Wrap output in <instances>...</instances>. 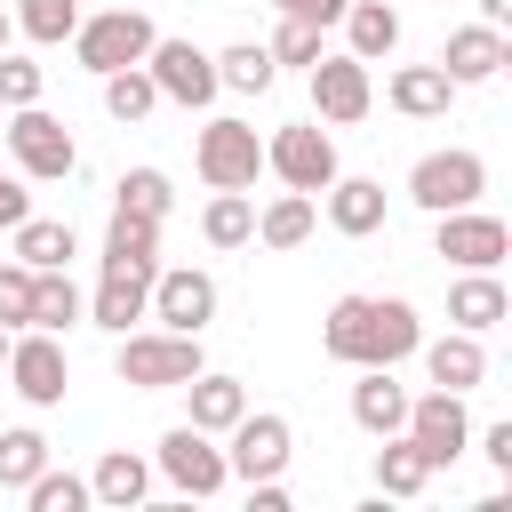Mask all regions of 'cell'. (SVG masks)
<instances>
[{"label":"cell","mask_w":512,"mask_h":512,"mask_svg":"<svg viewBox=\"0 0 512 512\" xmlns=\"http://www.w3.org/2000/svg\"><path fill=\"white\" fill-rule=\"evenodd\" d=\"M424 344V320L408 296H336L320 320V352L344 368H400Z\"/></svg>","instance_id":"obj_1"},{"label":"cell","mask_w":512,"mask_h":512,"mask_svg":"<svg viewBox=\"0 0 512 512\" xmlns=\"http://www.w3.org/2000/svg\"><path fill=\"white\" fill-rule=\"evenodd\" d=\"M208 368V352H200V336H184V328H128L120 336V352H112V376L128 384V392H176V384H192Z\"/></svg>","instance_id":"obj_2"},{"label":"cell","mask_w":512,"mask_h":512,"mask_svg":"<svg viewBox=\"0 0 512 512\" xmlns=\"http://www.w3.org/2000/svg\"><path fill=\"white\" fill-rule=\"evenodd\" d=\"M152 472H160L184 504H208V496H224V488H232V464H224L216 432H200V424H168V432H160V448H152Z\"/></svg>","instance_id":"obj_3"},{"label":"cell","mask_w":512,"mask_h":512,"mask_svg":"<svg viewBox=\"0 0 512 512\" xmlns=\"http://www.w3.org/2000/svg\"><path fill=\"white\" fill-rule=\"evenodd\" d=\"M0 144H8V160H16V176H24V184H64V176L80 168L72 128H64L56 112H40V104H16Z\"/></svg>","instance_id":"obj_4"},{"label":"cell","mask_w":512,"mask_h":512,"mask_svg":"<svg viewBox=\"0 0 512 512\" xmlns=\"http://www.w3.org/2000/svg\"><path fill=\"white\" fill-rule=\"evenodd\" d=\"M192 168H200L208 192H256V176H264V136H256L248 120L216 112V120L192 136Z\"/></svg>","instance_id":"obj_5"},{"label":"cell","mask_w":512,"mask_h":512,"mask_svg":"<svg viewBox=\"0 0 512 512\" xmlns=\"http://www.w3.org/2000/svg\"><path fill=\"white\" fill-rule=\"evenodd\" d=\"M160 40V24L144 8H104V16H80L72 24V64L80 72H120V64H144V48Z\"/></svg>","instance_id":"obj_6"},{"label":"cell","mask_w":512,"mask_h":512,"mask_svg":"<svg viewBox=\"0 0 512 512\" xmlns=\"http://www.w3.org/2000/svg\"><path fill=\"white\" fill-rule=\"evenodd\" d=\"M264 168L288 184V192H328L336 184V136L320 128V120H288V128H272L264 136Z\"/></svg>","instance_id":"obj_7"},{"label":"cell","mask_w":512,"mask_h":512,"mask_svg":"<svg viewBox=\"0 0 512 512\" xmlns=\"http://www.w3.org/2000/svg\"><path fill=\"white\" fill-rule=\"evenodd\" d=\"M480 192H488V160H480V152H464V144H448V152H424V160L408 168V200H416L424 216L472 208Z\"/></svg>","instance_id":"obj_8"},{"label":"cell","mask_w":512,"mask_h":512,"mask_svg":"<svg viewBox=\"0 0 512 512\" xmlns=\"http://www.w3.org/2000/svg\"><path fill=\"white\" fill-rule=\"evenodd\" d=\"M432 256H448L456 272H496L512 256V224L488 216L480 200L472 208H448V216H432Z\"/></svg>","instance_id":"obj_9"},{"label":"cell","mask_w":512,"mask_h":512,"mask_svg":"<svg viewBox=\"0 0 512 512\" xmlns=\"http://www.w3.org/2000/svg\"><path fill=\"white\" fill-rule=\"evenodd\" d=\"M0 368H8V384H16V400H24V408H56V400L72 392V360H64V336H48V328H16Z\"/></svg>","instance_id":"obj_10"},{"label":"cell","mask_w":512,"mask_h":512,"mask_svg":"<svg viewBox=\"0 0 512 512\" xmlns=\"http://www.w3.org/2000/svg\"><path fill=\"white\" fill-rule=\"evenodd\" d=\"M144 72H152V88H160V104H184V112H208L224 88H216V56L208 48H192V40H152L144 48Z\"/></svg>","instance_id":"obj_11"},{"label":"cell","mask_w":512,"mask_h":512,"mask_svg":"<svg viewBox=\"0 0 512 512\" xmlns=\"http://www.w3.org/2000/svg\"><path fill=\"white\" fill-rule=\"evenodd\" d=\"M408 440H416V456L432 464V472H448L464 448H472V416H464V392H408V424H400Z\"/></svg>","instance_id":"obj_12"},{"label":"cell","mask_w":512,"mask_h":512,"mask_svg":"<svg viewBox=\"0 0 512 512\" xmlns=\"http://www.w3.org/2000/svg\"><path fill=\"white\" fill-rule=\"evenodd\" d=\"M224 440H232V448H224V464H232V480H240V488H248V480H272V472H288V456H296V424H288L280 408H248Z\"/></svg>","instance_id":"obj_13"},{"label":"cell","mask_w":512,"mask_h":512,"mask_svg":"<svg viewBox=\"0 0 512 512\" xmlns=\"http://www.w3.org/2000/svg\"><path fill=\"white\" fill-rule=\"evenodd\" d=\"M144 320H152V328L208 336V320H216V280H208L200 264H168V272H152V304H144Z\"/></svg>","instance_id":"obj_14"},{"label":"cell","mask_w":512,"mask_h":512,"mask_svg":"<svg viewBox=\"0 0 512 512\" xmlns=\"http://www.w3.org/2000/svg\"><path fill=\"white\" fill-rule=\"evenodd\" d=\"M368 104H376L368 64H360L352 48H344V56L320 48V64H312V112H320V128H352V120H368Z\"/></svg>","instance_id":"obj_15"},{"label":"cell","mask_w":512,"mask_h":512,"mask_svg":"<svg viewBox=\"0 0 512 512\" xmlns=\"http://www.w3.org/2000/svg\"><path fill=\"white\" fill-rule=\"evenodd\" d=\"M456 88H480V80H496L504 64H512V48H504V32L496 24H456L448 40H440V56H432Z\"/></svg>","instance_id":"obj_16"},{"label":"cell","mask_w":512,"mask_h":512,"mask_svg":"<svg viewBox=\"0 0 512 512\" xmlns=\"http://www.w3.org/2000/svg\"><path fill=\"white\" fill-rule=\"evenodd\" d=\"M144 304H152V272L128 264V272H104V280H96L88 320H96L104 336H128V328H144Z\"/></svg>","instance_id":"obj_17"},{"label":"cell","mask_w":512,"mask_h":512,"mask_svg":"<svg viewBox=\"0 0 512 512\" xmlns=\"http://www.w3.org/2000/svg\"><path fill=\"white\" fill-rule=\"evenodd\" d=\"M176 392H184V424H200V432H216V440L248 416V384H240V376L200 368V376H192V384H176Z\"/></svg>","instance_id":"obj_18"},{"label":"cell","mask_w":512,"mask_h":512,"mask_svg":"<svg viewBox=\"0 0 512 512\" xmlns=\"http://www.w3.org/2000/svg\"><path fill=\"white\" fill-rule=\"evenodd\" d=\"M352 424H360L368 440L400 432V424H408V384H400L392 368H352Z\"/></svg>","instance_id":"obj_19"},{"label":"cell","mask_w":512,"mask_h":512,"mask_svg":"<svg viewBox=\"0 0 512 512\" xmlns=\"http://www.w3.org/2000/svg\"><path fill=\"white\" fill-rule=\"evenodd\" d=\"M416 352H424V376H432L440 392H472V384H488V352H480L472 328H448V336H432V344H416Z\"/></svg>","instance_id":"obj_20"},{"label":"cell","mask_w":512,"mask_h":512,"mask_svg":"<svg viewBox=\"0 0 512 512\" xmlns=\"http://www.w3.org/2000/svg\"><path fill=\"white\" fill-rule=\"evenodd\" d=\"M384 96H392V112H408V120H448V104L464 96L440 64H400L392 80H384Z\"/></svg>","instance_id":"obj_21"},{"label":"cell","mask_w":512,"mask_h":512,"mask_svg":"<svg viewBox=\"0 0 512 512\" xmlns=\"http://www.w3.org/2000/svg\"><path fill=\"white\" fill-rule=\"evenodd\" d=\"M320 200H328V224H336L344 240L384 232V184H376V176H344V168H336V184H328Z\"/></svg>","instance_id":"obj_22"},{"label":"cell","mask_w":512,"mask_h":512,"mask_svg":"<svg viewBox=\"0 0 512 512\" xmlns=\"http://www.w3.org/2000/svg\"><path fill=\"white\" fill-rule=\"evenodd\" d=\"M88 496L112 504V512H136V504L152 496V456H136V448H104L96 472H88Z\"/></svg>","instance_id":"obj_23"},{"label":"cell","mask_w":512,"mask_h":512,"mask_svg":"<svg viewBox=\"0 0 512 512\" xmlns=\"http://www.w3.org/2000/svg\"><path fill=\"white\" fill-rule=\"evenodd\" d=\"M504 312H512V296H504V280H496V272H456V280H448V328L488 336Z\"/></svg>","instance_id":"obj_24"},{"label":"cell","mask_w":512,"mask_h":512,"mask_svg":"<svg viewBox=\"0 0 512 512\" xmlns=\"http://www.w3.org/2000/svg\"><path fill=\"white\" fill-rule=\"evenodd\" d=\"M336 24H344V48H352L360 64H384V56L400 48V8H392V0H352Z\"/></svg>","instance_id":"obj_25"},{"label":"cell","mask_w":512,"mask_h":512,"mask_svg":"<svg viewBox=\"0 0 512 512\" xmlns=\"http://www.w3.org/2000/svg\"><path fill=\"white\" fill-rule=\"evenodd\" d=\"M312 224H320V200H312V192H272V200L256 208V240H264L272 256L304 248V240H312Z\"/></svg>","instance_id":"obj_26"},{"label":"cell","mask_w":512,"mask_h":512,"mask_svg":"<svg viewBox=\"0 0 512 512\" xmlns=\"http://www.w3.org/2000/svg\"><path fill=\"white\" fill-rule=\"evenodd\" d=\"M368 472H376V496H392V504H408V496H424V488H432V464L416 456V440H408V432H384Z\"/></svg>","instance_id":"obj_27"},{"label":"cell","mask_w":512,"mask_h":512,"mask_svg":"<svg viewBox=\"0 0 512 512\" xmlns=\"http://www.w3.org/2000/svg\"><path fill=\"white\" fill-rule=\"evenodd\" d=\"M88 320V296L72 288V264H56V272H32V320L24 328H48V336H64V328H80Z\"/></svg>","instance_id":"obj_28"},{"label":"cell","mask_w":512,"mask_h":512,"mask_svg":"<svg viewBox=\"0 0 512 512\" xmlns=\"http://www.w3.org/2000/svg\"><path fill=\"white\" fill-rule=\"evenodd\" d=\"M8 240H16L8 256L32 264V272H56V264H72V248H80L64 216H24V224H8Z\"/></svg>","instance_id":"obj_29"},{"label":"cell","mask_w":512,"mask_h":512,"mask_svg":"<svg viewBox=\"0 0 512 512\" xmlns=\"http://www.w3.org/2000/svg\"><path fill=\"white\" fill-rule=\"evenodd\" d=\"M128 264L160 272V224H152V216L112 208V224H104V272H128Z\"/></svg>","instance_id":"obj_30"},{"label":"cell","mask_w":512,"mask_h":512,"mask_svg":"<svg viewBox=\"0 0 512 512\" xmlns=\"http://www.w3.org/2000/svg\"><path fill=\"white\" fill-rule=\"evenodd\" d=\"M272 80H280V64H272L264 40H232V48H216V88H232V96H272Z\"/></svg>","instance_id":"obj_31"},{"label":"cell","mask_w":512,"mask_h":512,"mask_svg":"<svg viewBox=\"0 0 512 512\" xmlns=\"http://www.w3.org/2000/svg\"><path fill=\"white\" fill-rule=\"evenodd\" d=\"M104 112H112L120 128H144V120L160 112V88H152V72H144V64H120V72H104Z\"/></svg>","instance_id":"obj_32"},{"label":"cell","mask_w":512,"mask_h":512,"mask_svg":"<svg viewBox=\"0 0 512 512\" xmlns=\"http://www.w3.org/2000/svg\"><path fill=\"white\" fill-rule=\"evenodd\" d=\"M200 240H208V248H248V240H256V200H248V192H216V200L200 208Z\"/></svg>","instance_id":"obj_33"},{"label":"cell","mask_w":512,"mask_h":512,"mask_svg":"<svg viewBox=\"0 0 512 512\" xmlns=\"http://www.w3.org/2000/svg\"><path fill=\"white\" fill-rule=\"evenodd\" d=\"M112 208H128V216H152V224H168V208H176V184H168V168H128V176L112 184Z\"/></svg>","instance_id":"obj_34"},{"label":"cell","mask_w":512,"mask_h":512,"mask_svg":"<svg viewBox=\"0 0 512 512\" xmlns=\"http://www.w3.org/2000/svg\"><path fill=\"white\" fill-rule=\"evenodd\" d=\"M8 16H16V32H24L32 48H64L72 24H80V0H16Z\"/></svg>","instance_id":"obj_35"},{"label":"cell","mask_w":512,"mask_h":512,"mask_svg":"<svg viewBox=\"0 0 512 512\" xmlns=\"http://www.w3.org/2000/svg\"><path fill=\"white\" fill-rule=\"evenodd\" d=\"M24 504H32V512H80V504H96V496H88V480H80V472L40 464V472L24 480Z\"/></svg>","instance_id":"obj_36"},{"label":"cell","mask_w":512,"mask_h":512,"mask_svg":"<svg viewBox=\"0 0 512 512\" xmlns=\"http://www.w3.org/2000/svg\"><path fill=\"white\" fill-rule=\"evenodd\" d=\"M40 464H48V440H40L32 424H8V432H0V488L24 496V480H32Z\"/></svg>","instance_id":"obj_37"},{"label":"cell","mask_w":512,"mask_h":512,"mask_svg":"<svg viewBox=\"0 0 512 512\" xmlns=\"http://www.w3.org/2000/svg\"><path fill=\"white\" fill-rule=\"evenodd\" d=\"M264 48H272V64H296V72H312V64H320V24H304V16H280Z\"/></svg>","instance_id":"obj_38"},{"label":"cell","mask_w":512,"mask_h":512,"mask_svg":"<svg viewBox=\"0 0 512 512\" xmlns=\"http://www.w3.org/2000/svg\"><path fill=\"white\" fill-rule=\"evenodd\" d=\"M40 88H48V72L32 64V56H16V48H0V104L16 112V104H40Z\"/></svg>","instance_id":"obj_39"},{"label":"cell","mask_w":512,"mask_h":512,"mask_svg":"<svg viewBox=\"0 0 512 512\" xmlns=\"http://www.w3.org/2000/svg\"><path fill=\"white\" fill-rule=\"evenodd\" d=\"M32 320V264L0 256V328H24Z\"/></svg>","instance_id":"obj_40"},{"label":"cell","mask_w":512,"mask_h":512,"mask_svg":"<svg viewBox=\"0 0 512 512\" xmlns=\"http://www.w3.org/2000/svg\"><path fill=\"white\" fill-rule=\"evenodd\" d=\"M24 216H32V184H24L16 168H0V232H8V224H24Z\"/></svg>","instance_id":"obj_41"},{"label":"cell","mask_w":512,"mask_h":512,"mask_svg":"<svg viewBox=\"0 0 512 512\" xmlns=\"http://www.w3.org/2000/svg\"><path fill=\"white\" fill-rule=\"evenodd\" d=\"M272 8H280V16H304V24H320V32H328V24H336L352 0H272Z\"/></svg>","instance_id":"obj_42"},{"label":"cell","mask_w":512,"mask_h":512,"mask_svg":"<svg viewBox=\"0 0 512 512\" xmlns=\"http://www.w3.org/2000/svg\"><path fill=\"white\" fill-rule=\"evenodd\" d=\"M480 448H488V464L512 480V416H504V424H488V432H480Z\"/></svg>","instance_id":"obj_43"},{"label":"cell","mask_w":512,"mask_h":512,"mask_svg":"<svg viewBox=\"0 0 512 512\" xmlns=\"http://www.w3.org/2000/svg\"><path fill=\"white\" fill-rule=\"evenodd\" d=\"M472 8H480V24H496V32L512 24V0H472Z\"/></svg>","instance_id":"obj_44"},{"label":"cell","mask_w":512,"mask_h":512,"mask_svg":"<svg viewBox=\"0 0 512 512\" xmlns=\"http://www.w3.org/2000/svg\"><path fill=\"white\" fill-rule=\"evenodd\" d=\"M8 40H16V16H8V8H0V48H8Z\"/></svg>","instance_id":"obj_45"},{"label":"cell","mask_w":512,"mask_h":512,"mask_svg":"<svg viewBox=\"0 0 512 512\" xmlns=\"http://www.w3.org/2000/svg\"><path fill=\"white\" fill-rule=\"evenodd\" d=\"M8 336H16V328H0V360H8Z\"/></svg>","instance_id":"obj_46"},{"label":"cell","mask_w":512,"mask_h":512,"mask_svg":"<svg viewBox=\"0 0 512 512\" xmlns=\"http://www.w3.org/2000/svg\"><path fill=\"white\" fill-rule=\"evenodd\" d=\"M0 136H8V104H0Z\"/></svg>","instance_id":"obj_47"}]
</instances>
